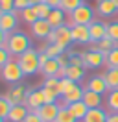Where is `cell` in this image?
Segmentation results:
<instances>
[{"label":"cell","mask_w":118,"mask_h":122,"mask_svg":"<svg viewBox=\"0 0 118 122\" xmlns=\"http://www.w3.org/2000/svg\"><path fill=\"white\" fill-rule=\"evenodd\" d=\"M22 122H43V120L39 118L37 111H30V113H28V117H26V118H24Z\"/></svg>","instance_id":"43"},{"label":"cell","mask_w":118,"mask_h":122,"mask_svg":"<svg viewBox=\"0 0 118 122\" xmlns=\"http://www.w3.org/2000/svg\"><path fill=\"white\" fill-rule=\"evenodd\" d=\"M105 122H107V120H105Z\"/></svg>","instance_id":"50"},{"label":"cell","mask_w":118,"mask_h":122,"mask_svg":"<svg viewBox=\"0 0 118 122\" xmlns=\"http://www.w3.org/2000/svg\"><path fill=\"white\" fill-rule=\"evenodd\" d=\"M6 48L7 52L11 54V57H19L20 54H24L30 46V39L26 33H20V31H13L7 35V41H6Z\"/></svg>","instance_id":"1"},{"label":"cell","mask_w":118,"mask_h":122,"mask_svg":"<svg viewBox=\"0 0 118 122\" xmlns=\"http://www.w3.org/2000/svg\"><path fill=\"white\" fill-rule=\"evenodd\" d=\"M81 57H83V63H85V69H100L105 63V54L96 50V48L81 52Z\"/></svg>","instance_id":"5"},{"label":"cell","mask_w":118,"mask_h":122,"mask_svg":"<svg viewBox=\"0 0 118 122\" xmlns=\"http://www.w3.org/2000/svg\"><path fill=\"white\" fill-rule=\"evenodd\" d=\"M54 30H55V43H54V45L68 48L70 43H74L72 41V30H70L68 24H63V26H59V28H54Z\"/></svg>","instance_id":"6"},{"label":"cell","mask_w":118,"mask_h":122,"mask_svg":"<svg viewBox=\"0 0 118 122\" xmlns=\"http://www.w3.org/2000/svg\"><path fill=\"white\" fill-rule=\"evenodd\" d=\"M105 104H107L109 113H118V89H113V91L107 92Z\"/></svg>","instance_id":"26"},{"label":"cell","mask_w":118,"mask_h":122,"mask_svg":"<svg viewBox=\"0 0 118 122\" xmlns=\"http://www.w3.org/2000/svg\"><path fill=\"white\" fill-rule=\"evenodd\" d=\"M105 65L107 69H118V46H114L111 52L105 54Z\"/></svg>","instance_id":"29"},{"label":"cell","mask_w":118,"mask_h":122,"mask_svg":"<svg viewBox=\"0 0 118 122\" xmlns=\"http://www.w3.org/2000/svg\"><path fill=\"white\" fill-rule=\"evenodd\" d=\"M0 122H7L6 118H4V117H2V115H0Z\"/></svg>","instance_id":"48"},{"label":"cell","mask_w":118,"mask_h":122,"mask_svg":"<svg viewBox=\"0 0 118 122\" xmlns=\"http://www.w3.org/2000/svg\"><path fill=\"white\" fill-rule=\"evenodd\" d=\"M52 24L46 20V19H39V20H35V22L31 24V33H33V37L37 39H48V35L52 33Z\"/></svg>","instance_id":"8"},{"label":"cell","mask_w":118,"mask_h":122,"mask_svg":"<svg viewBox=\"0 0 118 122\" xmlns=\"http://www.w3.org/2000/svg\"><path fill=\"white\" fill-rule=\"evenodd\" d=\"M35 11H37V15H39V19H48V15L52 13V8L46 2H41V4L35 6Z\"/></svg>","instance_id":"34"},{"label":"cell","mask_w":118,"mask_h":122,"mask_svg":"<svg viewBox=\"0 0 118 122\" xmlns=\"http://www.w3.org/2000/svg\"><path fill=\"white\" fill-rule=\"evenodd\" d=\"M55 122H78V120H76L74 115L68 111V107H59V113H57Z\"/></svg>","instance_id":"33"},{"label":"cell","mask_w":118,"mask_h":122,"mask_svg":"<svg viewBox=\"0 0 118 122\" xmlns=\"http://www.w3.org/2000/svg\"><path fill=\"white\" fill-rule=\"evenodd\" d=\"M9 59H11V54L7 52V48L6 46H0V69H2Z\"/></svg>","instance_id":"40"},{"label":"cell","mask_w":118,"mask_h":122,"mask_svg":"<svg viewBox=\"0 0 118 122\" xmlns=\"http://www.w3.org/2000/svg\"><path fill=\"white\" fill-rule=\"evenodd\" d=\"M43 87H44V89H50V91H54V92H55V94L59 96V78H55V76L44 78Z\"/></svg>","instance_id":"32"},{"label":"cell","mask_w":118,"mask_h":122,"mask_svg":"<svg viewBox=\"0 0 118 122\" xmlns=\"http://www.w3.org/2000/svg\"><path fill=\"white\" fill-rule=\"evenodd\" d=\"M11 107H13V104L6 98V94H4V96H0V115H2L4 118H6L7 113L11 111Z\"/></svg>","instance_id":"35"},{"label":"cell","mask_w":118,"mask_h":122,"mask_svg":"<svg viewBox=\"0 0 118 122\" xmlns=\"http://www.w3.org/2000/svg\"><path fill=\"white\" fill-rule=\"evenodd\" d=\"M26 94H28V87H24V85H15L13 89H9V92L6 94V98L13 104V106H17V104H26Z\"/></svg>","instance_id":"12"},{"label":"cell","mask_w":118,"mask_h":122,"mask_svg":"<svg viewBox=\"0 0 118 122\" xmlns=\"http://www.w3.org/2000/svg\"><path fill=\"white\" fill-rule=\"evenodd\" d=\"M19 13H20V19H22L26 24H30V26L35 22V20H39V15H37V11H35V6L24 8L22 11H19Z\"/></svg>","instance_id":"25"},{"label":"cell","mask_w":118,"mask_h":122,"mask_svg":"<svg viewBox=\"0 0 118 122\" xmlns=\"http://www.w3.org/2000/svg\"><path fill=\"white\" fill-rule=\"evenodd\" d=\"M83 0H61V9L65 13H72L74 9H78L79 6H83Z\"/></svg>","instance_id":"30"},{"label":"cell","mask_w":118,"mask_h":122,"mask_svg":"<svg viewBox=\"0 0 118 122\" xmlns=\"http://www.w3.org/2000/svg\"><path fill=\"white\" fill-rule=\"evenodd\" d=\"M66 15H68V13H65L61 8H55V9H52V13L48 15L46 20L52 24V28H59V26L66 24Z\"/></svg>","instance_id":"19"},{"label":"cell","mask_w":118,"mask_h":122,"mask_svg":"<svg viewBox=\"0 0 118 122\" xmlns=\"http://www.w3.org/2000/svg\"><path fill=\"white\" fill-rule=\"evenodd\" d=\"M68 57H70V65H76V67H83V69H85V63H83L81 54H72V52H68Z\"/></svg>","instance_id":"38"},{"label":"cell","mask_w":118,"mask_h":122,"mask_svg":"<svg viewBox=\"0 0 118 122\" xmlns=\"http://www.w3.org/2000/svg\"><path fill=\"white\" fill-rule=\"evenodd\" d=\"M48 6H50L52 9H55V8H61V0H44Z\"/></svg>","instance_id":"44"},{"label":"cell","mask_w":118,"mask_h":122,"mask_svg":"<svg viewBox=\"0 0 118 122\" xmlns=\"http://www.w3.org/2000/svg\"><path fill=\"white\" fill-rule=\"evenodd\" d=\"M83 102L88 109H94V107H102V102H103V94H98L94 91H88L85 89L83 92Z\"/></svg>","instance_id":"17"},{"label":"cell","mask_w":118,"mask_h":122,"mask_svg":"<svg viewBox=\"0 0 118 122\" xmlns=\"http://www.w3.org/2000/svg\"><path fill=\"white\" fill-rule=\"evenodd\" d=\"M76 85H78V83L72 81L70 78H61V80H59V98H61V96H65L66 92H70Z\"/></svg>","instance_id":"28"},{"label":"cell","mask_w":118,"mask_h":122,"mask_svg":"<svg viewBox=\"0 0 118 122\" xmlns=\"http://www.w3.org/2000/svg\"><path fill=\"white\" fill-rule=\"evenodd\" d=\"M28 113H30V109H28L26 106L17 104V106H13V107H11V111L7 113L6 120H7V122H22L26 117H28Z\"/></svg>","instance_id":"15"},{"label":"cell","mask_w":118,"mask_h":122,"mask_svg":"<svg viewBox=\"0 0 118 122\" xmlns=\"http://www.w3.org/2000/svg\"><path fill=\"white\" fill-rule=\"evenodd\" d=\"M107 122H118V113H109Z\"/></svg>","instance_id":"46"},{"label":"cell","mask_w":118,"mask_h":122,"mask_svg":"<svg viewBox=\"0 0 118 122\" xmlns=\"http://www.w3.org/2000/svg\"><path fill=\"white\" fill-rule=\"evenodd\" d=\"M85 89L94 91V92H98V94H105V92H109V89H107V83H105L103 76H94V78H90V80L87 81V85H85Z\"/></svg>","instance_id":"16"},{"label":"cell","mask_w":118,"mask_h":122,"mask_svg":"<svg viewBox=\"0 0 118 122\" xmlns=\"http://www.w3.org/2000/svg\"><path fill=\"white\" fill-rule=\"evenodd\" d=\"M44 94H43V89H35V91H28L26 94V104L24 106L28 107L30 111H37L41 106H44Z\"/></svg>","instance_id":"9"},{"label":"cell","mask_w":118,"mask_h":122,"mask_svg":"<svg viewBox=\"0 0 118 122\" xmlns=\"http://www.w3.org/2000/svg\"><path fill=\"white\" fill-rule=\"evenodd\" d=\"M105 83H107V89L113 91V89H118V69H107L105 74H102Z\"/></svg>","instance_id":"22"},{"label":"cell","mask_w":118,"mask_h":122,"mask_svg":"<svg viewBox=\"0 0 118 122\" xmlns=\"http://www.w3.org/2000/svg\"><path fill=\"white\" fill-rule=\"evenodd\" d=\"M7 35H9V33H6V31H4V30H0V46H6Z\"/></svg>","instance_id":"45"},{"label":"cell","mask_w":118,"mask_h":122,"mask_svg":"<svg viewBox=\"0 0 118 122\" xmlns=\"http://www.w3.org/2000/svg\"><path fill=\"white\" fill-rule=\"evenodd\" d=\"M57 113H59L57 102H55V104H44V106H41L37 109V115H39V118L43 122H55Z\"/></svg>","instance_id":"10"},{"label":"cell","mask_w":118,"mask_h":122,"mask_svg":"<svg viewBox=\"0 0 118 122\" xmlns=\"http://www.w3.org/2000/svg\"><path fill=\"white\" fill-rule=\"evenodd\" d=\"M15 9V0H0V11L7 13V11H13Z\"/></svg>","instance_id":"39"},{"label":"cell","mask_w":118,"mask_h":122,"mask_svg":"<svg viewBox=\"0 0 118 122\" xmlns=\"http://www.w3.org/2000/svg\"><path fill=\"white\" fill-rule=\"evenodd\" d=\"M107 37L113 39V41L118 45V22H111V24H107Z\"/></svg>","instance_id":"36"},{"label":"cell","mask_w":118,"mask_h":122,"mask_svg":"<svg viewBox=\"0 0 118 122\" xmlns=\"http://www.w3.org/2000/svg\"><path fill=\"white\" fill-rule=\"evenodd\" d=\"M88 31H90V43H98L103 37H107V24L94 20V22L88 24Z\"/></svg>","instance_id":"14"},{"label":"cell","mask_w":118,"mask_h":122,"mask_svg":"<svg viewBox=\"0 0 118 122\" xmlns=\"http://www.w3.org/2000/svg\"><path fill=\"white\" fill-rule=\"evenodd\" d=\"M17 9L13 11H7V13H0V30H4L6 33H13V30L19 24V19H17Z\"/></svg>","instance_id":"7"},{"label":"cell","mask_w":118,"mask_h":122,"mask_svg":"<svg viewBox=\"0 0 118 122\" xmlns=\"http://www.w3.org/2000/svg\"><path fill=\"white\" fill-rule=\"evenodd\" d=\"M107 117H109V111H105L102 107H94V109H88L81 122H105Z\"/></svg>","instance_id":"18"},{"label":"cell","mask_w":118,"mask_h":122,"mask_svg":"<svg viewBox=\"0 0 118 122\" xmlns=\"http://www.w3.org/2000/svg\"><path fill=\"white\" fill-rule=\"evenodd\" d=\"M96 11H98V15H102V17H113L118 11V8L114 6L113 0H98Z\"/></svg>","instance_id":"20"},{"label":"cell","mask_w":118,"mask_h":122,"mask_svg":"<svg viewBox=\"0 0 118 122\" xmlns=\"http://www.w3.org/2000/svg\"><path fill=\"white\" fill-rule=\"evenodd\" d=\"M66 78H70L72 81L79 83L81 80L85 78V69L83 67H76V65H68L66 67Z\"/></svg>","instance_id":"24"},{"label":"cell","mask_w":118,"mask_h":122,"mask_svg":"<svg viewBox=\"0 0 118 122\" xmlns=\"http://www.w3.org/2000/svg\"><path fill=\"white\" fill-rule=\"evenodd\" d=\"M113 2H114V6H116V8H118V0H113Z\"/></svg>","instance_id":"49"},{"label":"cell","mask_w":118,"mask_h":122,"mask_svg":"<svg viewBox=\"0 0 118 122\" xmlns=\"http://www.w3.org/2000/svg\"><path fill=\"white\" fill-rule=\"evenodd\" d=\"M83 92H85V89L79 87V85H76L70 92H66L65 96H61V100L57 102V106L59 107H68L70 104H74V102H81V100H83Z\"/></svg>","instance_id":"11"},{"label":"cell","mask_w":118,"mask_h":122,"mask_svg":"<svg viewBox=\"0 0 118 122\" xmlns=\"http://www.w3.org/2000/svg\"><path fill=\"white\" fill-rule=\"evenodd\" d=\"M114 46H118L113 39H109V37H103L102 41H98V43H94L92 45V48H96V50H100V52H103V54H107V52H111Z\"/></svg>","instance_id":"27"},{"label":"cell","mask_w":118,"mask_h":122,"mask_svg":"<svg viewBox=\"0 0 118 122\" xmlns=\"http://www.w3.org/2000/svg\"><path fill=\"white\" fill-rule=\"evenodd\" d=\"M57 70H59V63L52 57V59H48L43 67L39 69V72H41L44 78H50V76H55V74H57Z\"/></svg>","instance_id":"23"},{"label":"cell","mask_w":118,"mask_h":122,"mask_svg":"<svg viewBox=\"0 0 118 122\" xmlns=\"http://www.w3.org/2000/svg\"><path fill=\"white\" fill-rule=\"evenodd\" d=\"M0 74H2V80H4V81L13 83V85H17L22 78H24V72H22V69H20V65H19L17 59L7 61L6 65L0 69Z\"/></svg>","instance_id":"4"},{"label":"cell","mask_w":118,"mask_h":122,"mask_svg":"<svg viewBox=\"0 0 118 122\" xmlns=\"http://www.w3.org/2000/svg\"><path fill=\"white\" fill-rule=\"evenodd\" d=\"M17 61H19V65H20L24 76H31V74L39 72V69H41V63H39V52L33 50V48H28L24 54H20V56L17 57Z\"/></svg>","instance_id":"2"},{"label":"cell","mask_w":118,"mask_h":122,"mask_svg":"<svg viewBox=\"0 0 118 122\" xmlns=\"http://www.w3.org/2000/svg\"><path fill=\"white\" fill-rule=\"evenodd\" d=\"M30 6H31L30 0H15V9L17 11H22L24 8H30Z\"/></svg>","instance_id":"42"},{"label":"cell","mask_w":118,"mask_h":122,"mask_svg":"<svg viewBox=\"0 0 118 122\" xmlns=\"http://www.w3.org/2000/svg\"><path fill=\"white\" fill-rule=\"evenodd\" d=\"M43 50L48 54L50 57H54V59H55L57 56H61V54H65V52H66V48H63V46H59V45H44V46H43Z\"/></svg>","instance_id":"31"},{"label":"cell","mask_w":118,"mask_h":122,"mask_svg":"<svg viewBox=\"0 0 118 122\" xmlns=\"http://www.w3.org/2000/svg\"><path fill=\"white\" fill-rule=\"evenodd\" d=\"M68 111L74 115V118H76L78 122H81L83 118H85V115H87L88 107L85 106V102L81 100V102H74V104H70V106H68Z\"/></svg>","instance_id":"21"},{"label":"cell","mask_w":118,"mask_h":122,"mask_svg":"<svg viewBox=\"0 0 118 122\" xmlns=\"http://www.w3.org/2000/svg\"><path fill=\"white\" fill-rule=\"evenodd\" d=\"M70 30H72V41H74V43H79V45L90 43V31H88V26L74 24V26H70Z\"/></svg>","instance_id":"13"},{"label":"cell","mask_w":118,"mask_h":122,"mask_svg":"<svg viewBox=\"0 0 118 122\" xmlns=\"http://www.w3.org/2000/svg\"><path fill=\"white\" fill-rule=\"evenodd\" d=\"M43 94H44V102H46V104H55V102H57V98H59L54 91L44 89V87H43Z\"/></svg>","instance_id":"37"},{"label":"cell","mask_w":118,"mask_h":122,"mask_svg":"<svg viewBox=\"0 0 118 122\" xmlns=\"http://www.w3.org/2000/svg\"><path fill=\"white\" fill-rule=\"evenodd\" d=\"M90 22H94V11L90 6L83 4L78 9H74L72 13L66 15V24L68 26H74V24H83V26H88Z\"/></svg>","instance_id":"3"},{"label":"cell","mask_w":118,"mask_h":122,"mask_svg":"<svg viewBox=\"0 0 118 122\" xmlns=\"http://www.w3.org/2000/svg\"><path fill=\"white\" fill-rule=\"evenodd\" d=\"M55 61H57L59 63V67H68V65H70V57H68V54H61V56H57V57H55Z\"/></svg>","instance_id":"41"},{"label":"cell","mask_w":118,"mask_h":122,"mask_svg":"<svg viewBox=\"0 0 118 122\" xmlns=\"http://www.w3.org/2000/svg\"><path fill=\"white\" fill-rule=\"evenodd\" d=\"M31 2V6H37V4H41V2H44V0H30Z\"/></svg>","instance_id":"47"}]
</instances>
